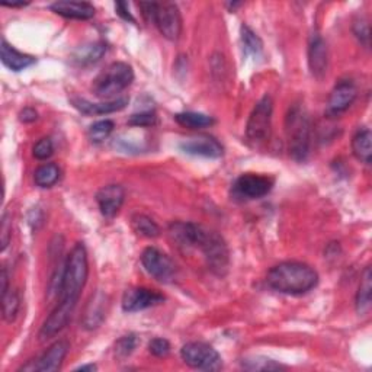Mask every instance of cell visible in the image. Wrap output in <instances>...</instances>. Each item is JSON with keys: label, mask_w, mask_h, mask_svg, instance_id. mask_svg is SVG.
Listing matches in <instances>:
<instances>
[{"label": "cell", "mask_w": 372, "mask_h": 372, "mask_svg": "<svg viewBox=\"0 0 372 372\" xmlns=\"http://www.w3.org/2000/svg\"><path fill=\"white\" fill-rule=\"evenodd\" d=\"M267 284L281 294L303 296L317 287L319 273L307 263L282 262L268 272Z\"/></svg>", "instance_id": "obj_1"}, {"label": "cell", "mask_w": 372, "mask_h": 372, "mask_svg": "<svg viewBox=\"0 0 372 372\" xmlns=\"http://www.w3.org/2000/svg\"><path fill=\"white\" fill-rule=\"evenodd\" d=\"M89 275L87 252L83 243H77L66 259L63 279L60 287L58 304L76 308Z\"/></svg>", "instance_id": "obj_2"}, {"label": "cell", "mask_w": 372, "mask_h": 372, "mask_svg": "<svg viewBox=\"0 0 372 372\" xmlns=\"http://www.w3.org/2000/svg\"><path fill=\"white\" fill-rule=\"evenodd\" d=\"M287 133L289 140V156L297 162H304L312 144V122L298 105L292 106V110L288 112Z\"/></svg>", "instance_id": "obj_3"}, {"label": "cell", "mask_w": 372, "mask_h": 372, "mask_svg": "<svg viewBox=\"0 0 372 372\" xmlns=\"http://www.w3.org/2000/svg\"><path fill=\"white\" fill-rule=\"evenodd\" d=\"M134 82V70L130 65L117 61L108 66L95 81L92 90L103 101H111L115 95L126 90Z\"/></svg>", "instance_id": "obj_4"}, {"label": "cell", "mask_w": 372, "mask_h": 372, "mask_svg": "<svg viewBox=\"0 0 372 372\" xmlns=\"http://www.w3.org/2000/svg\"><path fill=\"white\" fill-rule=\"evenodd\" d=\"M198 249L203 252L211 272L219 276H223L227 272L230 263V253L227 243L219 232L207 228L204 239L199 243Z\"/></svg>", "instance_id": "obj_5"}, {"label": "cell", "mask_w": 372, "mask_h": 372, "mask_svg": "<svg viewBox=\"0 0 372 372\" xmlns=\"http://www.w3.org/2000/svg\"><path fill=\"white\" fill-rule=\"evenodd\" d=\"M182 361L194 369L219 371L223 368L220 353L204 342H189L180 349Z\"/></svg>", "instance_id": "obj_6"}, {"label": "cell", "mask_w": 372, "mask_h": 372, "mask_svg": "<svg viewBox=\"0 0 372 372\" xmlns=\"http://www.w3.org/2000/svg\"><path fill=\"white\" fill-rule=\"evenodd\" d=\"M272 112H273V102L269 95L263 96L247 119L246 135L251 142L260 143L265 142L271 135L272 128Z\"/></svg>", "instance_id": "obj_7"}, {"label": "cell", "mask_w": 372, "mask_h": 372, "mask_svg": "<svg viewBox=\"0 0 372 372\" xmlns=\"http://www.w3.org/2000/svg\"><path fill=\"white\" fill-rule=\"evenodd\" d=\"M142 263L149 275L156 281L169 284L176 276V265L166 253L156 249V247H147L142 253Z\"/></svg>", "instance_id": "obj_8"}, {"label": "cell", "mask_w": 372, "mask_h": 372, "mask_svg": "<svg viewBox=\"0 0 372 372\" xmlns=\"http://www.w3.org/2000/svg\"><path fill=\"white\" fill-rule=\"evenodd\" d=\"M70 349L69 342L66 340H58V342L53 344L49 349H46L37 360L29 361L24 366L19 368V371L25 372H54L58 371L63 365V361L67 356V352Z\"/></svg>", "instance_id": "obj_9"}, {"label": "cell", "mask_w": 372, "mask_h": 372, "mask_svg": "<svg viewBox=\"0 0 372 372\" xmlns=\"http://www.w3.org/2000/svg\"><path fill=\"white\" fill-rule=\"evenodd\" d=\"M273 179L269 176L244 174L232 185V194L242 199H259L272 191Z\"/></svg>", "instance_id": "obj_10"}, {"label": "cell", "mask_w": 372, "mask_h": 372, "mask_svg": "<svg viewBox=\"0 0 372 372\" xmlns=\"http://www.w3.org/2000/svg\"><path fill=\"white\" fill-rule=\"evenodd\" d=\"M153 24L158 26L164 38L176 41L182 33V17L179 8L175 3H158Z\"/></svg>", "instance_id": "obj_11"}, {"label": "cell", "mask_w": 372, "mask_h": 372, "mask_svg": "<svg viewBox=\"0 0 372 372\" xmlns=\"http://www.w3.org/2000/svg\"><path fill=\"white\" fill-rule=\"evenodd\" d=\"M207 231V227L195 224V223H185V221H175L169 226V236L172 239L180 249L189 251L198 249L201 240H203Z\"/></svg>", "instance_id": "obj_12"}, {"label": "cell", "mask_w": 372, "mask_h": 372, "mask_svg": "<svg viewBox=\"0 0 372 372\" xmlns=\"http://www.w3.org/2000/svg\"><path fill=\"white\" fill-rule=\"evenodd\" d=\"M164 301L163 294L149 288H130L124 292L122 310L126 313H138L162 304Z\"/></svg>", "instance_id": "obj_13"}, {"label": "cell", "mask_w": 372, "mask_h": 372, "mask_svg": "<svg viewBox=\"0 0 372 372\" xmlns=\"http://www.w3.org/2000/svg\"><path fill=\"white\" fill-rule=\"evenodd\" d=\"M358 96V89L355 83L350 81L339 82L329 96L328 108H326V114L328 117H337L349 110V106L355 102Z\"/></svg>", "instance_id": "obj_14"}, {"label": "cell", "mask_w": 372, "mask_h": 372, "mask_svg": "<svg viewBox=\"0 0 372 372\" xmlns=\"http://www.w3.org/2000/svg\"><path fill=\"white\" fill-rule=\"evenodd\" d=\"M328 44L319 33H313L308 41V67L316 79H323L324 74L328 73Z\"/></svg>", "instance_id": "obj_15"}, {"label": "cell", "mask_w": 372, "mask_h": 372, "mask_svg": "<svg viewBox=\"0 0 372 372\" xmlns=\"http://www.w3.org/2000/svg\"><path fill=\"white\" fill-rule=\"evenodd\" d=\"M182 151L192 154V156H203L210 159H219L224 154V147L219 140L211 135H199L185 140L180 143Z\"/></svg>", "instance_id": "obj_16"}, {"label": "cell", "mask_w": 372, "mask_h": 372, "mask_svg": "<svg viewBox=\"0 0 372 372\" xmlns=\"http://www.w3.org/2000/svg\"><path fill=\"white\" fill-rule=\"evenodd\" d=\"M124 199H126V191L121 185H106L96 194V203L101 214L106 219H112L118 214L124 204Z\"/></svg>", "instance_id": "obj_17"}, {"label": "cell", "mask_w": 372, "mask_h": 372, "mask_svg": "<svg viewBox=\"0 0 372 372\" xmlns=\"http://www.w3.org/2000/svg\"><path fill=\"white\" fill-rule=\"evenodd\" d=\"M130 99L128 98H117L111 101H103V102H89L82 98H73L71 103L77 111H81L85 115H105V114H114L118 111H122L124 108L128 105Z\"/></svg>", "instance_id": "obj_18"}, {"label": "cell", "mask_w": 372, "mask_h": 372, "mask_svg": "<svg viewBox=\"0 0 372 372\" xmlns=\"http://www.w3.org/2000/svg\"><path fill=\"white\" fill-rule=\"evenodd\" d=\"M50 9L60 15V17L67 19H77V21H87L95 17V6L87 2H73V0H60L54 2Z\"/></svg>", "instance_id": "obj_19"}, {"label": "cell", "mask_w": 372, "mask_h": 372, "mask_svg": "<svg viewBox=\"0 0 372 372\" xmlns=\"http://www.w3.org/2000/svg\"><path fill=\"white\" fill-rule=\"evenodd\" d=\"M106 307H108V297L103 292L98 291L95 296H92L83 313L82 326L86 330H95L102 324L106 316Z\"/></svg>", "instance_id": "obj_20"}, {"label": "cell", "mask_w": 372, "mask_h": 372, "mask_svg": "<svg viewBox=\"0 0 372 372\" xmlns=\"http://www.w3.org/2000/svg\"><path fill=\"white\" fill-rule=\"evenodd\" d=\"M0 54H2L3 65L10 69L12 71H22L33 65H35V57L24 54L18 51L15 46L8 44L5 40L2 41V49H0Z\"/></svg>", "instance_id": "obj_21"}, {"label": "cell", "mask_w": 372, "mask_h": 372, "mask_svg": "<svg viewBox=\"0 0 372 372\" xmlns=\"http://www.w3.org/2000/svg\"><path fill=\"white\" fill-rule=\"evenodd\" d=\"M105 53H106V44L102 41L85 44L73 53V61L77 66L95 65L105 56Z\"/></svg>", "instance_id": "obj_22"}, {"label": "cell", "mask_w": 372, "mask_h": 372, "mask_svg": "<svg viewBox=\"0 0 372 372\" xmlns=\"http://www.w3.org/2000/svg\"><path fill=\"white\" fill-rule=\"evenodd\" d=\"M372 134L368 128H362L352 138V151L360 162L369 164L372 159Z\"/></svg>", "instance_id": "obj_23"}, {"label": "cell", "mask_w": 372, "mask_h": 372, "mask_svg": "<svg viewBox=\"0 0 372 372\" xmlns=\"http://www.w3.org/2000/svg\"><path fill=\"white\" fill-rule=\"evenodd\" d=\"M371 279H372L371 268L366 267L361 279V285L358 288V292H356L355 305H356V313H358L360 316L366 314L371 308V289H372Z\"/></svg>", "instance_id": "obj_24"}, {"label": "cell", "mask_w": 372, "mask_h": 372, "mask_svg": "<svg viewBox=\"0 0 372 372\" xmlns=\"http://www.w3.org/2000/svg\"><path fill=\"white\" fill-rule=\"evenodd\" d=\"M61 176V170L56 163H45L34 172V182L40 188H51Z\"/></svg>", "instance_id": "obj_25"}, {"label": "cell", "mask_w": 372, "mask_h": 372, "mask_svg": "<svg viewBox=\"0 0 372 372\" xmlns=\"http://www.w3.org/2000/svg\"><path fill=\"white\" fill-rule=\"evenodd\" d=\"M131 226L137 235L147 237V239H154L160 236V227L153 219H150L149 215L144 214H135L131 219Z\"/></svg>", "instance_id": "obj_26"}, {"label": "cell", "mask_w": 372, "mask_h": 372, "mask_svg": "<svg viewBox=\"0 0 372 372\" xmlns=\"http://www.w3.org/2000/svg\"><path fill=\"white\" fill-rule=\"evenodd\" d=\"M175 119L182 127L191 128V130H201L211 127L215 119L210 115L201 114V112H180L175 115Z\"/></svg>", "instance_id": "obj_27"}, {"label": "cell", "mask_w": 372, "mask_h": 372, "mask_svg": "<svg viewBox=\"0 0 372 372\" xmlns=\"http://www.w3.org/2000/svg\"><path fill=\"white\" fill-rule=\"evenodd\" d=\"M2 308H3V319L8 323H12L15 319H17L19 308H21L19 294L12 289L2 294Z\"/></svg>", "instance_id": "obj_28"}, {"label": "cell", "mask_w": 372, "mask_h": 372, "mask_svg": "<svg viewBox=\"0 0 372 372\" xmlns=\"http://www.w3.org/2000/svg\"><path fill=\"white\" fill-rule=\"evenodd\" d=\"M242 42L244 51L249 56H259L263 50V42L260 37L247 25L242 26Z\"/></svg>", "instance_id": "obj_29"}, {"label": "cell", "mask_w": 372, "mask_h": 372, "mask_svg": "<svg viewBox=\"0 0 372 372\" xmlns=\"http://www.w3.org/2000/svg\"><path fill=\"white\" fill-rule=\"evenodd\" d=\"M242 368L247 371H279L285 366L269 358H263V356H252V358L242 361Z\"/></svg>", "instance_id": "obj_30"}, {"label": "cell", "mask_w": 372, "mask_h": 372, "mask_svg": "<svg viewBox=\"0 0 372 372\" xmlns=\"http://www.w3.org/2000/svg\"><path fill=\"white\" fill-rule=\"evenodd\" d=\"M114 122L111 119H102V121H96L95 124H92L89 127V138L92 143H102L103 140H106L108 137L111 135V133L114 131Z\"/></svg>", "instance_id": "obj_31"}, {"label": "cell", "mask_w": 372, "mask_h": 372, "mask_svg": "<svg viewBox=\"0 0 372 372\" xmlns=\"http://www.w3.org/2000/svg\"><path fill=\"white\" fill-rule=\"evenodd\" d=\"M137 345H138V339L134 333L122 336L117 340V344H115V355L118 356V358H127V356H130L135 350Z\"/></svg>", "instance_id": "obj_32"}, {"label": "cell", "mask_w": 372, "mask_h": 372, "mask_svg": "<svg viewBox=\"0 0 372 372\" xmlns=\"http://www.w3.org/2000/svg\"><path fill=\"white\" fill-rule=\"evenodd\" d=\"M54 153V144L50 137H44L35 143L33 149V154L37 160H46L53 156Z\"/></svg>", "instance_id": "obj_33"}, {"label": "cell", "mask_w": 372, "mask_h": 372, "mask_svg": "<svg viewBox=\"0 0 372 372\" xmlns=\"http://www.w3.org/2000/svg\"><path fill=\"white\" fill-rule=\"evenodd\" d=\"M170 349H172V346H170L169 340H166L163 337L153 339L151 342L149 344L150 353L153 356H156V358H166V356L170 353Z\"/></svg>", "instance_id": "obj_34"}, {"label": "cell", "mask_w": 372, "mask_h": 372, "mask_svg": "<svg viewBox=\"0 0 372 372\" xmlns=\"http://www.w3.org/2000/svg\"><path fill=\"white\" fill-rule=\"evenodd\" d=\"M353 34L364 46H369V25L365 18H358L353 24Z\"/></svg>", "instance_id": "obj_35"}, {"label": "cell", "mask_w": 372, "mask_h": 372, "mask_svg": "<svg viewBox=\"0 0 372 372\" xmlns=\"http://www.w3.org/2000/svg\"><path fill=\"white\" fill-rule=\"evenodd\" d=\"M156 114L151 112V111H147V112H140V114H135L130 118L128 124L133 127H140V128H143V127H151L154 126V124H156Z\"/></svg>", "instance_id": "obj_36"}, {"label": "cell", "mask_w": 372, "mask_h": 372, "mask_svg": "<svg viewBox=\"0 0 372 372\" xmlns=\"http://www.w3.org/2000/svg\"><path fill=\"white\" fill-rule=\"evenodd\" d=\"M12 236V220L8 211L2 215V226H0V243H2V251H5Z\"/></svg>", "instance_id": "obj_37"}, {"label": "cell", "mask_w": 372, "mask_h": 372, "mask_svg": "<svg viewBox=\"0 0 372 372\" xmlns=\"http://www.w3.org/2000/svg\"><path fill=\"white\" fill-rule=\"evenodd\" d=\"M115 9H117V13L119 15V17L122 19H126L128 22L135 24V19H134V17H133L130 9H128V3H126V2H117L115 3Z\"/></svg>", "instance_id": "obj_38"}, {"label": "cell", "mask_w": 372, "mask_h": 372, "mask_svg": "<svg viewBox=\"0 0 372 372\" xmlns=\"http://www.w3.org/2000/svg\"><path fill=\"white\" fill-rule=\"evenodd\" d=\"M37 118H38V114L35 110H33V108H25V110H22L19 114V119L25 124L34 122Z\"/></svg>", "instance_id": "obj_39"}, {"label": "cell", "mask_w": 372, "mask_h": 372, "mask_svg": "<svg viewBox=\"0 0 372 372\" xmlns=\"http://www.w3.org/2000/svg\"><path fill=\"white\" fill-rule=\"evenodd\" d=\"M0 281H2V294L9 291V276L6 268L2 269V275H0Z\"/></svg>", "instance_id": "obj_40"}, {"label": "cell", "mask_w": 372, "mask_h": 372, "mask_svg": "<svg viewBox=\"0 0 372 372\" xmlns=\"http://www.w3.org/2000/svg\"><path fill=\"white\" fill-rule=\"evenodd\" d=\"M2 5L6 6V8H25V6H28L29 3H28V2H19V3H8V2H3Z\"/></svg>", "instance_id": "obj_41"}, {"label": "cell", "mask_w": 372, "mask_h": 372, "mask_svg": "<svg viewBox=\"0 0 372 372\" xmlns=\"http://www.w3.org/2000/svg\"><path fill=\"white\" fill-rule=\"evenodd\" d=\"M96 369H98V366H96V365H93V364H89V365H82V366L77 368V371H90V372L96 371Z\"/></svg>", "instance_id": "obj_42"}, {"label": "cell", "mask_w": 372, "mask_h": 372, "mask_svg": "<svg viewBox=\"0 0 372 372\" xmlns=\"http://www.w3.org/2000/svg\"><path fill=\"white\" fill-rule=\"evenodd\" d=\"M227 6H228V8L231 9V10H235L236 8H239V6H242V3H228Z\"/></svg>", "instance_id": "obj_43"}]
</instances>
